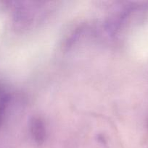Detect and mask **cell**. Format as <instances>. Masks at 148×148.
<instances>
[{"instance_id": "obj_1", "label": "cell", "mask_w": 148, "mask_h": 148, "mask_svg": "<svg viewBox=\"0 0 148 148\" xmlns=\"http://www.w3.org/2000/svg\"><path fill=\"white\" fill-rule=\"evenodd\" d=\"M32 137L38 145L43 144L46 140V133L44 122L40 117H33L30 121Z\"/></svg>"}, {"instance_id": "obj_2", "label": "cell", "mask_w": 148, "mask_h": 148, "mask_svg": "<svg viewBox=\"0 0 148 148\" xmlns=\"http://www.w3.org/2000/svg\"><path fill=\"white\" fill-rule=\"evenodd\" d=\"M147 127H148V121H147Z\"/></svg>"}]
</instances>
